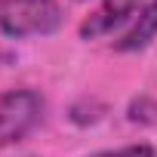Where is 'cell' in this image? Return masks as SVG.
<instances>
[{
  "mask_svg": "<svg viewBox=\"0 0 157 157\" xmlns=\"http://www.w3.org/2000/svg\"><path fill=\"white\" fill-rule=\"evenodd\" d=\"M46 114V102L37 90L19 86V90H3L0 93V148L19 145L28 139Z\"/></svg>",
  "mask_w": 157,
  "mask_h": 157,
  "instance_id": "cell-2",
  "label": "cell"
},
{
  "mask_svg": "<svg viewBox=\"0 0 157 157\" xmlns=\"http://www.w3.org/2000/svg\"><path fill=\"white\" fill-rule=\"evenodd\" d=\"M86 157H157L154 145L148 142H136V145H123V148H108V151H96Z\"/></svg>",
  "mask_w": 157,
  "mask_h": 157,
  "instance_id": "cell-5",
  "label": "cell"
},
{
  "mask_svg": "<svg viewBox=\"0 0 157 157\" xmlns=\"http://www.w3.org/2000/svg\"><path fill=\"white\" fill-rule=\"evenodd\" d=\"M154 37H157V0H148V3L129 19V28L120 34L114 49L117 52H142Z\"/></svg>",
  "mask_w": 157,
  "mask_h": 157,
  "instance_id": "cell-4",
  "label": "cell"
},
{
  "mask_svg": "<svg viewBox=\"0 0 157 157\" xmlns=\"http://www.w3.org/2000/svg\"><path fill=\"white\" fill-rule=\"evenodd\" d=\"M142 6H145L142 0H102V3L80 22V37H83V40L105 37V34H111L120 22L132 19Z\"/></svg>",
  "mask_w": 157,
  "mask_h": 157,
  "instance_id": "cell-3",
  "label": "cell"
},
{
  "mask_svg": "<svg viewBox=\"0 0 157 157\" xmlns=\"http://www.w3.org/2000/svg\"><path fill=\"white\" fill-rule=\"evenodd\" d=\"M62 19L56 0H0V34L13 40L46 37L62 28Z\"/></svg>",
  "mask_w": 157,
  "mask_h": 157,
  "instance_id": "cell-1",
  "label": "cell"
}]
</instances>
